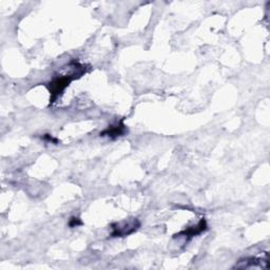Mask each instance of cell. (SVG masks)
I'll return each mask as SVG.
<instances>
[{
	"mask_svg": "<svg viewBox=\"0 0 270 270\" xmlns=\"http://www.w3.org/2000/svg\"><path fill=\"white\" fill-rule=\"evenodd\" d=\"M68 69L69 72L55 76L54 79L47 85V88L50 92V106H52L62 95L63 91L70 86L73 81L80 79V77H82L88 71V68L85 65H82L81 62L75 60H72L69 63Z\"/></svg>",
	"mask_w": 270,
	"mask_h": 270,
	"instance_id": "obj_1",
	"label": "cell"
},
{
	"mask_svg": "<svg viewBox=\"0 0 270 270\" xmlns=\"http://www.w3.org/2000/svg\"><path fill=\"white\" fill-rule=\"evenodd\" d=\"M140 222L137 218L125 220L120 223H114L111 225V238H126L130 236L139 229Z\"/></svg>",
	"mask_w": 270,
	"mask_h": 270,
	"instance_id": "obj_2",
	"label": "cell"
},
{
	"mask_svg": "<svg viewBox=\"0 0 270 270\" xmlns=\"http://www.w3.org/2000/svg\"><path fill=\"white\" fill-rule=\"evenodd\" d=\"M128 133V128L124 124V121L117 122L115 124H112L108 126L105 130L100 132L101 137H109L111 139H117L121 136H124Z\"/></svg>",
	"mask_w": 270,
	"mask_h": 270,
	"instance_id": "obj_3",
	"label": "cell"
},
{
	"mask_svg": "<svg viewBox=\"0 0 270 270\" xmlns=\"http://www.w3.org/2000/svg\"><path fill=\"white\" fill-rule=\"evenodd\" d=\"M208 226H207V222H206L205 218H202V220L196 225V226H192V227H188L182 231H179L177 235L174 236V238H181L184 237L188 240H191L192 238H195L197 236L202 235L203 233H205L206 230H207Z\"/></svg>",
	"mask_w": 270,
	"mask_h": 270,
	"instance_id": "obj_4",
	"label": "cell"
},
{
	"mask_svg": "<svg viewBox=\"0 0 270 270\" xmlns=\"http://www.w3.org/2000/svg\"><path fill=\"white\" fill-rule=\"evenodd\" d=\"M268 254L266 255L265 259H259V258H253V256H250V258H245V259H242L239 261V263L236 265L237 268H252V267H256V266H260L262 268H267L265 265H263L264 263L268 264Z\"/></svg>",
	"mask_w": 270,
	"mask_h": 270,
	"instance_id": "obj_5",
	"label": "cell"
},
{
	"mask_svg": "<svg viewBox=\"0 0 270 270\" xmlns=\"http://www.w3.org/2000/svg\"><path fill=\"white\" fill-rule=\"evenodd\" d=\"M68 225L71 227V228H75V227H79L81 225H83V222L80 217H76V216H72L70 220H69V223Z\"/></svg>",
	"mask_w": 270,
	"mask_h": 270,
	"instance_id": "obj_6",
	"label": "cell"
},
{
	"mask_svg": "<svg viewBox=\"0 0 270 270\" xmlns=\"http://www.w3.org/2000/svg\"><path fill=\"white\" fill-rule=\"evenodd\" d=\"M42 138H43L44 140L48 141V143H52V144H54V145H58V144H59V140H58L56 137H54V136H52V135H50V134H45Z\"/></svg>",
	"mask_w": 270,
	"mask_h": 270,
	"instance_id": "obj_7",
	"label": "cell"
}]
</instances>
